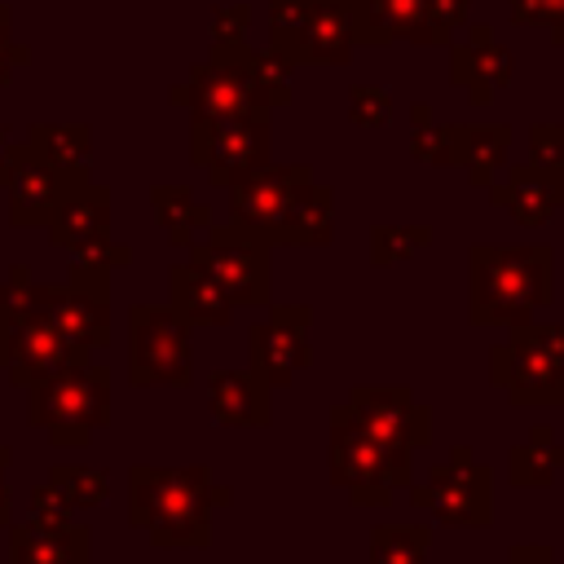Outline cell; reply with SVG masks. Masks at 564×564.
I'll return each mask as SVG.
<instances>
[{
  "label": "cell",
  "instance_id": "1",
  "mask_svg": "<svg viewBox=\"0 0 564 564\" xmlns=\"http://www.w3.org/2000/svg\"><path fill=\"white\" fill-rule=\"evenodd\" d=\"M555 300V251L546 242H476L467 251V322L520 326Z\"/></svg>",
  "mask_w": 564,
  "mask_h": 564
},
{
  "label": "cell",
  "instance_id": "2",
  "mask_svg": "<svg viewBox=\"0 0 564 564\" xmlns=\"http://www.w3.org/2000/svg\"><path fill=\"white\" fill-rule=\"evenodd\" d=\"M212 507H229V485L207 467H128V520L154 546H207Z\"/></svg>",
  "mask_w": 564,
  "mask_h": 564
},
{
  "label": "cell",
  "instance_id": "3",
  "mask_svg": "<svg viewBox=\"0 0 564 564\" xmlns=\"http://www.w3.org/2000/svg\"><path fill=\"white\" fill-rule=\"evenodd\" d=\"M26 419L44 427L57 449H84L97 427L110 423V370L101 361H75L26 388Z\"/></svg>",
  "mask_w": 564,
  "mask_h": 564
},
{
  "label": "cell",
  "instance_id": "4",
  "mask_svg": "<svg viewBox=\"0 0 564 564\" xmlns=\"http://www.w3.org/2000/svg\"><path fill=\"white\" fill-rule=\"evenodd\" d=\"M330 485L357 507H388L397 489L414 485V454L375 441L348 405L330 410Z\"/></svg>",
  "mask_w": 564,
  "mask_h": 564
},
{
  "label": "cell",
  "instance_id": "5",
  "mask_svg": "<svg viewBox=\"0 0 564 564\" xmlns=\"http://www.w3.org/2000/svg\"><path fill=\"white\" fill-rule=\"evenodd\" d=\"M189 260L225 291L234 308L269 304V242L242 225H207L189 242Z\"/></svg>",
  "mask_w": 564,
  "mask_h": 564
},
{
  "label": "cell",
  "instance_id": "6",
  "mask_svg": "<svg viewBox=\"0 0 564 564\" xmlns=\"http://www.w3.org/2000/svg\"><path fill=\"white\" fill-rule=\"evenodd\" d=\"M194 379L189 326L172 304H137L128 313V383L132 388H185Z\"/></svg>",
  "mask_w": 564,
  "mask_h": 564
},
{
  "label": "cell",
  "instance_id": "7",
  "mask_svg": "<svg viewBox=\"0 0 564 564\" xmlns=\"http://www.w3.org/2000/svg\"><path fill=\"white\" fill-rule=\"evenodd\" d=\"M410 502L441 524L485 529L494 520V471L471 454V445H454L445 463H432L423 485H410Z\"/></svg>",
  "mask_w": 564,
  "mask_h": 564
},
{
  "label": "cell",
  "instance_id": "8",
  "mask_svg": "<svg viewBox=\"0 0 564 564\" xmlns=\"http://www.w3.org/2000/svg\"><path fill=\"white\" fill-rule=\"evenodd\" d=\"M269 115L273 110H247V115H189V163L207 172L212 185H234L247 172L269 163Z\"/></svg>",
  "mask_w": 564,
  "mask_h": 564
},
{
  "label": "cell",
  "instance_id": "9",
  "mask_svg": "<svg viewBox=\"0 0 564 564\" xmlns=\"http://www.w3.org/2000/svg\"><path fill=\"white\" fill-rule=\"evenodd\" d=\"M247 40L242 44H212L207 62H194L185 84H172V106H189V115L225 119V115H247V110H269L251 66H247Z\"/></svg>",
  "mask_w": 564,
  "mask_h": 564
},
{
  "label": "cell",
  "instance_id": "10",
  "mask_svg": "<svg viewBox=\"0 0 564 564\" xmlns=\"http://www.w3.org/2000/svg\"><path fill=\"white\" fill-rule=\"evenodd\" d=\"M489 383L520 410H564V366L524 326H507V339L489 348Z\"/></svg>",
  "mask_w": 564,
  "mask_h": 564
},
{
  "label": "cell",
  "instance_id": "11",
  "mask_svg": "<svg viewBox=\"0 0 564 564\" xmlns=\"http://www.w3.org/2000/svg\"><path fill=\"white\" fill-rule=\"evenodd\" d=\"M308 181H313L308 163H264L229 185V220L251 229L269 247H278V234H282L286 216L295 212Z\"/></svg>",
  "mask_w": 564,
  "mask_h": 564
},
{
  "label": "cell",
  "instance_id": "12",
  "mask_svg": "<svg viewBox=\"0 0 564 564\" xmlns=\"http://www.w3.org/2000/svg\"><path fill=\"white\" fill-rule=\"evenodd\" d=\"M344 405L383 445H397L410 454L432 445V410L419 405L414 392L401 383H361V388H352V397Z\"/></svg>",
  "mask_w": 564,
  "mask_h": 564
},
{
  "label": "cell",
  "instance_id": "13",
  "mask_svg": "<svg viewBox=\"0 0 564 564\" xmlns=\"http://www.w3.org/2000/svg\"><path fill=\"white\" fill-rule=\"evenodd\" d=\"M308 322L313 308L308 304H273L264 322L251 326V370L269 383V388H286L308 361Z\"/></svg>",
  "mask_w": 564,
  "mask_h": 564
},
{
  "label": "cell",
  "instance_id": "14",
  "mask_svg": "<svg viewBox=\"0 0 564 564\" xmlns=\"http://www.w3.org/2000/svg\"><path fill=\"white\" fill-rule=\"evenodd\" d=\"M70 348L79 352H101L110 344V295L93 286H40V308H35Z\"/></svg>",
  "mask_w": 564,
  "mask_h": 564
},
{
  "label": "cell",
  "instance_id": "15",
  "mask_svg": "<svg viewBox=\"0 0 564 564\" xmlns=\"http://www.w3.org/2000/svg\"><path fill=\"white\" fill-rule=\"evenodd\" d=\"M361 48V0H308L291 66H344Z\"/></svg>",
  "mask_w": 564,
  "mask_h": 564
},
{
  "label": "cell",
  "instance_id": "16",
  "mask_svg": "<svg viewBox=\"0 0 564 564\" xmlns=\"http://www.w3.org/2000/svg\"><path fill=\"white\" fill-rule=\"evenodd\" d=\"M88 176H70L44 159L31 154L26 141H18V159H13V176H9V225L13 229H35V225H48L57 203Z\"/></svg>",
  "mask_w": 564,
  "mask_h": 564
},
{
  "label": "cell",
  "instance_id": "17",
  "mask_svg": "<svg viewBox=\"0 0 564 564\" xmlns=\"http://www.w3.org/2000/svg\"><path fill=\"white\" fill-rule=\"evenodd\" d=\"M489 203L507 212L516 225L538 229L564 207V167H542V163H511L502 167V181L489 185Z\"/></svg>",
  "mask_w": 564,
  "mask_h": 564
},
{
  "label": "cell",
  "instance_id": "18",
  "mask_svg": "<svg viewBox=\"0 0 564 564\" xmlns=\"http://www.w3.org/2000/svg\"><path fill=\"white\" fill-rule=\"evenodd\" d=\"M75 361H88V352L70 348L40 313L26 317L18 330H9L0 339V370L18 383V388H31L48 375H57L62 366H75Z\"/></svg>",
  "mask_w": 564,
  "mask_h": 564
},
{
  "label": "cell",
  "instance_id": "19",
  "mask_svg": "<svg viewBox=\"0 0 564 564\" xmlns=\"http://www.w3.org/2000/svg\"><path fill=\"white\" fill-rule=\"evenodd\" d=\"M511 70H516L511 53L494 40V31L485 22L467 26V35L449 44V79L467 93L471 106H489L498 97V88L511 84Z\"/></svg>",
  "mask_w": 564,
  "mask_h": 564
},
{
  "label": "cell",
  "instance_id": "20",
  "mask_svg": "<svg viewBox=\"0 0 564 564\" xmlns=\"http://www.w3.org/2000/svg\"><path fill=\"white\" fill-rule=\"evenodd\" d=\"M93 533L75 520H22L9 524V564H88Z\"/></svg>",
  "mask_w": 564,
  "mask_h": 564
},
{
  "label": "cell",
  "instance_id": "21",
  "mask_svg": "<svg viewBox=\"0 0 564 564\" xmlns=\"http://www.w3.org/2000/svg\"><path fill=\"white\" fill-rule=\"evenodd\" d=\"M48 229V242L62 247V251H84L101 238H110V189L97 185L93 176L79 181L53 212V220L44 225Z\"/></svg>",
  "mask_w": 564,
  "mask_h": 564
},
{
  "label": "cell",
  "instance_id": "22",
  "mask_svg": "<svg viewBox=\"0 0 564 564\" xmlns=\"http://www.w3.org/2000/svg\"><path fill=\"white\" fill-rule=\"evenodd\" d=\"M207 410L225 427H269L273 405H269V383L247 366V370H212L207 375Z\"/></svg>",
  "mask_w": 564,
  "mask_h": 564
},
{
  "label": "cell",
  "instance_id": "23",
  "mask_svg": "<svg viewBox=\"0 0 564 564\" xmlns=\"http://www.w3.org/2000/svg\"><path fill=\"white\" fill-rule=\"evenodd\" d=\"M167 300L176 308V317L185 326H229L234 322V304L225 300V291L194 264H172L167 273Z\"/></svg>",
  "mask_w": 564,
  "mask_h": 564
},
{
  "label": "cell",
  "instance_id": "24",
  "mask_svg": "<svg viewBox=\"0 0 564 564\" xmlns=\"http://www.w3.org/2000/svg\"><path fill=\"white\" fill-rule=\"evenodd\" d=\"M427 18V0H361V44L383 48V44H419Z\"/></svg>",
  "mask_w": 564,
  "mask_h": 564
},
{
  "label": "cell",
  "instance_id": "25",
  "mask_svg": "<svg viewBox=\"0 0 564 564\" xmlns=\"http://www.w3.org/2000/svg\"><path fill=\"white\" fill-rule=\"evenodd\" d=\"M511 159V128L507 123H463V154L458 167L476 189H489Z\"/></svg>",
  "mask_w": 564,
  "mask_h": 564
},
{
  "label": "cell",
  "instance_id": "26",
  "mask_svg": "<svg viewBox=\"0 0 564 564\" xmlns=\"http://www.w3.org/2000/svg\"><path fill=\"white\" fill-rule=\"evenodd\" d=\"M150 207H154V220L172 247H189L212 225V207L198 203V194L189 185H154Z\"/></svg>",
  "mask_w": 564,
  "mask_h": 564
},
{
  "label": "cell",
  "instance_id": "27",
  "mask_svg": "<svg viewBox=\"0 0 564 564\" xmlns=\"http://www.w3.org/2000/svg\"><path fill=\"white\" fill-rule=\"evenodd\" d=\"M26 145L35 159L70 172V176H88V154H93V132L84 123H31L26 128Z\"/></svg>",
  "mask_w": 564,
  "mask_h": 564
},
{
  "label": "cell",
  "instance_id": "28",
  "mask_svg": "<svg viewBox=\"0 0 564 564\" xmlns=\"http://www.w3.org/2000/svg\"><path fill=\"white\" fill-rule=\"evenodd\" d=\"M330 234H335V194H330V185L308 181L295 212L286 216V225L278 234V247H326Z\"/></svg>",
  "mask_w": 564,
  "mask_h": 564
},
{
  "label": "cell",
  "instance_id": "29",
  "mask_svg": "<svg viewBox=\"0 0 564 564\" xmlns=\"http://www.w3.org/2000/svg\"><path fill=\"white\" fill-rule=\"evenodd\" d=\"M427 524H379L370 529V564H427Z\"/></svg>",
  "mask_w": 564,
  "mask_h": 564
},
{
  "label": "cell",
  "instance_id": "30",
  "mask_svg": "<svg viewBox=\"0 0 564 564\" xmlns=\"http://www.w3.org/2000/svg\"><path fill=\"white\" fill-rule=\"evenodd\" d=\"M432 242V225H375L370 229V264L388 269L419 256Z\"/></svg>",
  "mask_w": 564,
  "mask_h": 564
},
{
  "label": "cell",
  "instance_id": "31",
  "mask_svg": "<svg viewBox=\"0 0 564 564\" xmlns=\"http://www.w3.org/2000/svg\"><path fill=\"white\" fill-rule=\"evenodd\" d=\"M48 480L57 485V494L70 507H101L110 498V476L101 467H84V463H57L48 467Z\"/></svg>",
  "mask_w": 564,
  "mask_h": 564
},
{
  "label": "cell",
  "instance_id": "32",
  "mask_svg": "<svg viewBox=\"0 0 564 564\" xmlns=\"http://www.w3.org/2000/svg\"><path fill=\"white\" fill-rule=\"evenodd\" d=\"M35 308H40V282L31 278L26 264H13L9 278L0 282V339L18 330L26 317H35Z\"/></svg>",
  "mask_w": 564,
  "mask_h": 564
},
{
  "label": "cell",
  "instance_id": "33",
  "mask_svg": "<svg viewBox=\"0 0 564 564\" xmlns=\"http://www.w3.org/2000/svg\"><path fill=\"white\" fill-rule=\"evenodd\" d=\"M410 154L432 167H458L463 154V123H419L410 132Z\"/></svg>",
  "mask_w": 564,
  "mask_h": 564
},
{
  "label": "cell",
  "instance_id": "34",
  "mask_svg": "<svg viewBox=\"0 0 564 564\" xmlns=\"http://www.w3.org/2000/svg\"><path fill=\"white\" fill-rule=\"evenodd\" d=\"M555 458L542 449V445H533V441H520V445H511V454H507V480L516 485V489H546L551 480H555Z\"/></svg>",
  "mask_w": 564,
  "mask_h": 564
},
{
  "label": "cell",
  "instance_id": "35",
  "mask_svg": "<svg viewBox=\"0 0 564 564\" xmlns=\"http://www.w3.org/2000/svg\"><path fill=\"white\" fill-rule=\"evenodd\" d=\"M467 18H471V0H427V18H423V35H419V44L449 48L454 35L467 26Z\"/></svg>",
  "mask_w": 564,
  "mask_h": 564
},
{
  "label": "cell",
  "instance_id": "36",
  "mask_svg": "<svg viewBox=\"0 0 564 564\" xmlns=\"http://www.w3.org/2000/svg\"><path fill=\"white\" fill-rule=\"evenodd\" d=\"M348 119L357 128H383L392 123V93L379 84H352L348 88Z\"/></svg>",
  "mask_w": 564,
  "mask_h": 564
},
{
  "label": "cell",
  "instance_id": "37",
  "mask_svg": "<svg viewBox=\"0 0 564 564\" xmlns=\"http://www.w3.org/2000/svg\"><path fill=\"white\" fill-rule=\"evenodd\" d=\"M516 26H546L555 44H564V0H507Z\"/></svg>",
  "mask_w": 564,
  "mask_h": 564
},
{
  "label": "cell",
  "instance_id": "38",
  "mask_svg": "<svg viewBox=\"0 0 564 564\" xmlns=\"http://www.w3.org/2000/svg\"><path fill=\"white\" fill-rule=\"evenodd\" d=\"M251 4H220L212 9V44H242L251 31Z\"/></svg>",
  "mask_w": 564,
  "mask_h": 564
},
{
  "label": "cell",
  "instance_id": "39",
  "mask_svg": "<svg viewBox=\"0 0 564 564\" xmlns=\"http://www.w3.org/2000/svg\"><path fill=\"white\" fill-rule=\"evenodd\" d=\"M529 159L542 167H564V123H533L529 128Z\"/></svg>",
  "mask_w": 564,
  "mask_h": 564
},
{
  "label": "cell",
  "instance_id": "40",
  "mask_svg": "<svg viewBox=\"0 0 564 564\" xmlns=\"http://www.w3.org/2000/svg\"><path fill=\"white\" fill-rule=\"evenodd\" d=\"M31 62V48L13 40V9L0 4V88L13 79V70H22Z\"/></svg>",
  "mask_w": 564,
  "mask_h": 564
},
{
  "label": "cell",
  "instance_id": "41",
  "mask_svg": "<svg viewBox=\"0 0 564 564\" xmlns=\"http://www.w3.org/2000/svg\"><path fill=\"white\" fill-rule=\"evenodd\" d=\"M70 511H75V507L57 494L53 480H44V485L31 489V520H48V524H53V520H70Z\"/></svg>",
  "mask_w": 564,
  "mask_h": 564
},
{
  "label": "cell",
  "instance_id": "42",
  "mask_svg": "<svg viewBox=\"0 0 564 564\" xmlns=\"http://www.w3.org/2000/svg\"><path fill=\"white\" fill-rule=\"evenodd\" d=\"M520 326H524V335H529L533 344H542V348L564 366V326H560V322H538V317H533V322H520Z\"/></svg>",
  "mask_w": 564,
  "mask_h": 564
},
{
  "label": "cell",
  "instance_id": "43",
  "mask_svg": "<svg viewBox=\"0 0 564 564\" xmlns=\"http://www.w3.org/2000/svg\"><path fill=\"white\" fill-rule=\"evenodd\" d=\"M507 564H555V551L542 542H520L507 551Z\"/></svg>",
  "mask_w": 564,
  "mask_h": 564
},
{
  "label": "cell",
  "instance_id": "44",
  "mask_svg": "<svg viewBox=\"0 0 564 564\" xmlns=\"http://www.w3.org/2000/svg\"><path fill=\"white\" fill-rule=\"evenodd\" d=\"M9 458H13V449H9V445H0V524H9V516H13V498H9V485H4Z\"/></svg>",
  "mask_w": 564,
  "mask_h": 564
},
{
  "label": "cell",
  "instance_id": "45",
  "mask_svg": "<svg viewBox=\"0 0 564 564\" xmlns=\"http://www.w3.org/2000/svg\"><path fill=\"white\" fill-rule=\"evenodd\" d=\"M13 159H18V141L0 128V185H9V176H13Z\"/></svg>",
  "mask_w": 564,
  "mask_h": 564
},
{
  "label": "cell",
  "instance_id": "46",
  "mask_svg": "<svg viewBox=\"0 0 564 564\" xmlns=\"http://www.w3.org/2000/svg\"><path fill=\"white\" fill-rule=\"evenodd\" d=\"M427 119H432V106H427V101H414V106H410V123L419 128V123H427Z\"/></svg>",
  "mask_w": 564,
  "mask_h": 564
}]
</instances>
